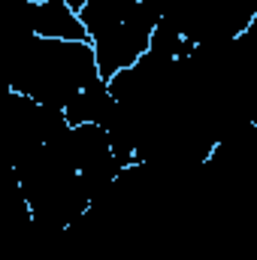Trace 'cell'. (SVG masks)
Returning a JSON list of instances; mask_svg holds the SVG:
<instances>
[{"label":"cell","instance_id":"1","mask_svg":"<svg viewBox=\"0 0 257 260\" xmlns=\"http://www.w3.org/2000/svg\"><path fill=\"white\" fill-rule=\"evenodd\" d=\"M27 30H30V37H40V40L88 43V34L79 21V12L67 0L27 3Z\"/></svg>","mask_w":257,"mask_h":260}]
</instances>
